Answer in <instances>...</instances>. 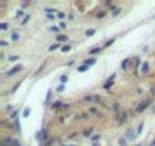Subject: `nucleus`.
<instances>
[{
    "label": "nucleus",
    "mask_w": 155,
    "mask_h": 146,
    "mask_svg": "<svg viewBox=\"0 0 155 146\" xmlns=\"http://www.w3.org/2000/svg\"><path fill=\"white\" fill-rule=\"evenodd\" d=\"M59 106H68V105H64V104L61 102V100H58V102H55L53 105H52V108H53V110H56V108H59Z\"/></svg>",
    "instance_id": "8"
},
{
    "label": "nucleus",
    "mask_w": 155,
    "mask_h": 146,
    "mask_svg": "<svg viewBox=\"0 0 155 146\" xmlns=\"http://www.w3.org/2000/svg\"><path fill=\"white\" fill-rule=\"evenodd\" d=\"M21 69H23V65H21V64H17L15 67H12L11 70L6 72V76H14V75H17L18 72H21Z\"/></svg>",
    "instance_id": "3"
},
{
    "label": "nucleus",
    "mask_w": 155,
    "mask_h": 146,
    "mask_svg": "<svg viewBox=\"0 0 155 146\" xmlns=\"http://www.w3.org/2000/svg\"><path fill=\"white\" fill-rule=\"evenodd\" d=\"M103 15H105V11H100V12H99V14H97V17H99V18H102V17H103Z\"/></svg>",
    "instance_id": "34"
},
{
    "label": "nucleus",
    "mask_w": 155,
    "mask_h": 146,
    "mask_svg": "<svg viewBox=\"0 0 155 146\" xmlns=\"http://www.w3.org/2000/svg\"><path fill=\"white\" fill-rule=\"evenodd\" d=\"M56 17H58L59 20H62V18L65 17V14H64V12H61V11H58V12H56Z\"/></svg>",
    "instance_id": "17"
},
{
    "label": "nucleus",
    "mask_w": 155,
    "mask_h": 146,
    "mask_svg": "<svg viewBox=\"0 0 155 146\" xmlns=\"http://www.w3.org/2000/svg\"><path fill=\"white\" fill-rule=\"evenodd\" d=\"M91 146H99V143H93V145H91Z\"/></svg>",
    "instance_id": "39"
},
{
    "label": "nucleus",
    "mask_w": 155,
    "mask_h": 146,
    "mask_svg": "<svg viewBox=\"0 0 155 146\" xmlns=\"http://www.w3.org/2000/svg\"><path fill=\"white\" fill-rule=\"evenodd\" d=\"M135 137H137V131H134V130L126 131V140H134Z\"/></svg>",
    "instance_id": "4"
},
{
    "label": "nucleus",
    "mask_w": 155,
    "mask_h": 146,
    "mask_svg": "<svg viewBox=\"0 0 155 146\" xmlns=\"http://www.w3.org/2000/svg\"><path fill=\"white\" fill-rule=\"evenodd\" d=\"M135 146H141V145H135Z\"/></svg>",
    "instance_id": "40"
},
{
    "label": "nucleus",
    "mask_w": 155,
    "mask_h": 146,
    "mask_svg": "<svg viewBox=\"0 0 155 146\" xmlns=\"http://www.w3.org/2000/svg\"><path fill=\"white\" fill-rule=\"evenodd\" d=\"M0 46L5 47V46H6V41H3V40H2V41H0Z\"/></svg>",
    "instance_id": "36"
},
{
    "label": "nucleus",
    "mask_w": 155,
    "mask_h": 146,
    "mask_svg": "<svg viewBox=\"0 0 155 146\" xmlns=\"http://www.w3.org/2000/svg\"><path fill=\"white\" fill-rule=\"evenodd\" d=\"M91 131H93V130H91V128H88L87 131H84V136H85V137H90V132H91Z\"/></svg>",
    "instance_id": "25"
},
{
    "label": "nucleus",
    "mask_w": 155,
    "mask_h": 146,
    "mask_svg": "<svg viewBox=\"0 0 155 146\" xmlns=\"http://www.w3.org/2000/svg\"><path fill=\"white\" fill-rule=\"evenodd\" d=\"M65 26H67V24H65V23H62V21H61V23H59V27H62V29H64Z\"/></svg>",
    "instance_id": "37"
},
{
    "label": "nucleus",
    "mask_w": 155,
    "mask_h": 146,
    "mask_svg": "<svg viewBox=\"0 0 155 146\" xmlns=\"http://www.w3.org/2000/svg\"><path fill=\"white\" fill-rule=\"evenodd\" d=\"M84 64H85V65H88V67H91V65H94V64H96V59H94V58H88V59H85V61H84Z\"/></svg>",
    "instance_id": "6"
},
{
    "label": "nucleus",
    "mask_w": 155,
    "mask_h": 146,
    "mask_svg": "<svg viewBox=\"0 0 155 146\" xmlns=\"http://www.w3.org/2000/svg\"><path fill=\"white\" fill-rule=\"evenodd\" d=\"M114 79H116V75H111V78H110V79H108L105 84H103V88H106V90H108V88H110V87L113 85V84H114Z\"/></svg>",
    "instance_id": "5"
},
{
    "label": "nucleus",
    "mask_w": 155,
    "mask_h": 146,
    "mask_svg": "<svg viewBox=\"0 0 155 146\" xmlns=\"http://www.w3.org/2000/svg\"><path fill=\"white\" fill-rule=\"evenodd\" d=\"M44 12H46V17H47L49 20H53V18H55V15H53V14H50V12H49V9H46Z\"/></svg>",
    "instance_id": "14"
},
{
    "label": "nucleus",
    "mask_w": 155,
    "mask_h": 146,
    "mask_svg": "<svg viewBox=\"0 0 155 146\" xmlns=\"http://www.w3.org/2000/svg\"><path fill=\"white\" fill-rule=\"evenodd\" d=\"M35 138H37V140H41V138H43V132H41V131L37 132V134H35Z\"/></svg>",
    "instance_id": "22"
},
{
    "label": "nucleus",
    "mask_w": 155,
    "mask_h": 146,
    "mask_svg": "<svg viewBox=\"0 0 155 146\" xmlns=\"http://www.w3.org/2000/svg\"><path fill=\"white\" fill-rule=\"evenodd\" d=\"M151 102H152L151 99H147V100H143V102H141L140 105H137V108H135V111H137V113H143V111H145V110L147 108V106L151 105Z\"/></svg>",
    "instance_id": "1"
},
{
    "label": "nucleus",
    "mask_w": 155,
    "mask_h": 146,
    "mask_svg": "<svg viewBox=\"0 0 155 146\" xmlns=\"http://www.w3.org/2000/svg\"><path fill=\"white\" fill-rule=\"evenodd\" d=\"M58 47H59V44H53V46H50V47H49V52H53V50H56Z\"/></svg>",
    "instance_id": "19"
},
{
    "label": "nucleus",
    "mask_w": 155,
    "mask_h": 146,
    "mask_svg": "<svg viewBox=\"0 0 155 146\" xmlns=\"http://www.w3.org/2000/svg\"><path fill=\"white\" fill-rule=\"evenodd\" d=\"M23 14H24V12H23V9H18V11H17V14H15V15H17V17H21Z\"/></svg>",
    "instance_id": "31"
},
{
    "label": "nucleus",
    "mask_w": 155,
    "mask_h": 146,
    "mask_svg": "<svg viewBox=\"0 0 155 146\" xmlns=\"http://www.w3.org/2000/svg\"><path fill=\"white\" fill-rule=\"evenodd\" d=\"M2 145H3V146H20V143L17 142L15 138H11V137L5 138L3 142H2Z\"/></svg>",
    "instance_id": "2"
},
{
    "label": "nucleus",
    "mask_w": 155,
    "mask_h": 146,
    "mask_svg": "<svg viewBox=\"0 0 155 146\" xmlns=\"http://www.w3.org/2000/svg\"><path fill=\"white\" fill-rule=\"evenodd\" d=\"M100 50H102L100 47H93V49H91V50H90V53H91V55H94V53H99V52H100Z\"/></svg>",
    "instance_id": "15"
},
{
    "label": "nucleus",
    "mask_w": 155,
    "mask_h": 146,
    "mask_svg": "<svg viewBox=\"0 0 155 146\" xmlns=\"http://www.w3.org/2000/svg\"><path fill=\"white\" fill-rule=\"evenodd\" d=\"M18 58H20V57H17V55H14V57H9V58H8V61H11V63H12V61H17Z\"/></svg>",
    "instance_id": "23"
},
{
    "label": "nucleus",
    "mask_w": 155,
    "mask_h": 146,
    "mask_svg": "<svg viewBox=\"0 0 155 146\" xmlns=\"http://www.w3.org/2000/svg\"><path fill=\"white\" fill-rule=\"evenodd\" d=\"M94 32H96L94 29H88L87 32H85V35H87V37H91V35H94Z\"/></svg>",
    "instance_id": "18"
},
{
    "label": "nucleus",
    "mask_w": 155,
    "mask_h": 146,
    "mask_svg": "<svg viewBox=\"0 0 155 146\" xmlns=\"http://www.w3.org/2000/svg\"><path fill=\"white\" fill-rule=\"evenodd\" d=\"M119 14H120V9H119V8L113 11V15H114V17H116V15H119Z\"/></svg>",
    "instance_id": "29"
},
{
    "label": "nucleus",
    "mask_w": 155,
    "mask_h": 146,
    "mask_svg": "<svg viewBox=\"0 0 155 146\" xmlns=\"http://www.w3.org/2000/svg\"><path fill=\"white\" fill-rule=\"evenodd\" d=\"M11 40H12V41H18L20 40V35L17 32H12V33H11Z\"/></svg>",
    "instance_id": "9"
},
{
    "label": "nucleus",
    "mask_w": 155,
    "mask_h": 146,
    "mask_svg": "<svg viewBox=\"0 0 155 146\" xmlns=\"http://www.w3.org/2000/svg\"><path fill=\"white\" fill-rule=\"evenodd\" d=\"M64 88H65V85H64V84H61V85H58L56 90H58V91H64Z\"/></svg>",
    "instance_id": "26"
},
{
    "label": "nucleus",
    "mask_w": 155,
    "mask_h": 146,
    "mask_svg": "<svg viewBox=\"0 0 155 146\" xmlns=\"http://www.w3.org/2000/svg\"><path fill=\"white\" fill-rule=\"evenodd\" d=\"M147 70H149V64H147V63H143V64H141V70H140V72H141V73H146Z\"/></svg>",
    "instance_id": "10"
},
{
    "label": "nucleus",
    "mask_w": 155,
    "mask_h": 146,
    "mask_svg": "<svg viewBox=\"0 0 155 146\" xmlns=\"http://www.w3.org/2000/svg\"><path fill=\"white\" fill-rule=\"evenodd\" d=\"M128 64H129V58H126V59H123V63H122V69L125 70L126 67H128Z\"/></svg>",
    "instance_id": "16"
},
{
    "label": "nucleus",
    "mask_w": 155,
    "mask_h": 146,
    "mask_svg": "<svg viewBox=\"0 0 155 146\" xmlns=\"http://www.w3.org/2000/svg\"><path fill=\"white\" fill-rule=\"evenodd\" d=\"M99 138H100V134H96V136H93V137H91V140H93L94 143H96V142H97V140H99Z\"/></svg>",
    "instance_id": "21"
},
{
    "label": "nucleus",
    "mask_w": 155,
    "mask_h": 146,
    "mask_svg": "<svg viewBox=\"0 0 155 146\" xmlns=\"http://www.w3.org/2000/svg\"><path fill=\"white\" fill-rule=\"evenodd\" d=\"M141 130H143V123H140L139 128H137V134H140V132H141Z\"/></svg>",
    "instance_id": "30"
},
{
    "label": "nucleus",
    "mask_w": 155,
    "mask_h": 146,
    "mask_svg": "<svg viewBox=\"0 0 155 146\" xmlns=\"http://www.w3.org/2000/svg\"><path fill=\"white\" fill-rule=\"evenodd\" d=\"M151 146H155V138H154V142L151 143Z\"/></svg>",
    "instance_id": "38"
},
{
    "label": "nucleus",
    "mask_w": 155,
    "mask_h": 146,
    "mask_svg": "<svg viewBox=\"0 0 155 146\" xmlns=\"http://www.w3.org/2000/svg\"><path fill=\"white\" fill-rule=\"evenodd\" d=\"M73 146H74V145H73Z\"/></svg>",
    "instance_id": "41"
},
{
    "label": "nucleus",
    "mask_w": 155,
    "mask_h": 146,
    "mask_svg": "<svg viewBox=\"0 0 155 146\" xmlns=\"http://www.w3.org/2000/svg\"><path fill=\"white\" fill-rule=\"evenodd\" d=\"M65 81H67V76H65V75H62V76H61V84H64Z\"/></svg>",
    "instance_id": "33"
},
{
    "label": "nucleus",
    "mask_w": 155,
    "mask_h": 146,
    "mask_svg": "<svg viewBox=\"0 0 155 146\" xmlns=\"http://www.w3.org/2000/svg\"><path fill=\"white\" fill-rule=\"evenodd\" d=\"M27 21H29V15H26V17H24V18H23V21H21V24H26V23H27Z\"/></svg>",
    "instance_id": "27"
},
{
    "label": "nucleus",
    "mask_w": 155,
    "mask_h": 146,
    "mask_svg": "<svg viewBox=\"0 0 155 146\" xmlns=\"http://www.w3.org/2000/svg\"><path fill=\"white\" fill-rule=\"evenodd\" d=\"M56 31H58V27H55V26L50 27V32H56Z\"/></svg>",
    "instance_id": "35"
},
{
    "label": "nucleus",
    "mask_w": 155,
    "mask_h": 146,
    "mask_svg": "<svg viewBox=\"0 0 155 146\" xmlns=\"http://www.w3.org/2000/svg\"><path fill=\"white\" fill-rule=\"evenodd\" d=\"M56 40H58V43H65V41H68V37L67 35H58Z\"/></svg>",
    "instance_id": "7"
},
{
    "label": "nucleus",
    "mask_w": 155,
    "mask_h": 146,
    "mask_svg": "<svg viewBox=\"0 0 155 146\" xmlns=\"http://www.w3.org/2000/svg\"><path fill=\"white\" fill-rule=\"evenodd\" d=\"M114 41H116V40H114V38H111V40H108V41L105 43V47H110V46H111V44H113Z\"/></svg>",
    "instance_id": "20"
},
{
    "label": "nucleus",
    "mask_w": 155,
    "mask_h": 146,
    "mask_svg": "<svg viewBox=\"0 0 155 146\" xmlns=\"http://www.w3.org/2000/svg\"><path fill=\"white\" fill-rule=\"evenodd\" d=\"M91 99H94V96H85V97H84V100H85V102H90Z\"/></svg>",
    "instance_id": "28"
},
{
    "label": "nucleus",
    "mask_w": 155,
    "mask_h": 146,
    "mask_svg": "<svg viewBox=\"0 0 155 146\" xmlns=\"http://www.w3.org/2000/svg\"><path fill=\"white\" fill-rule=\"evenodd\" d=\"M88 69H90L88 65H85V64H82V65H79V67H78V72H87Z\"/></svg>",
    "instance_id": "12"
},
{
    "label": "nucleus",
    "mask_w": 155,
    "mask_h": 146,
    "mask_svg": "<svg viewBox=\"0 0 155 146\" xmlns=\"http://www.w3.org/2000/svg\"><path fill=\"white\" fill-rule=\"evenodd\" d=\"M6 27H8V24H6V23H2V24H0V29H2V31H5Z\"/></svg>",
    "instance_id": "32"
},
{
    "label": "nucleus",
    "mask_w": 155,
    "mask_h": 146,
    "mask_svg": "<svg viewBox=\"0 0 155 146\" xmlns=\"http://www.w3.org/2000/svg\"><path fill=\"white\" fill-rule=\"evenodd\" d=\"M119 146H126V137H120L119 138Z\"/></svg>",
    "instance_id": "13"
},
{
    "label": "nucleus",
    "mask_w": 155,
    "mask_h": 146,
    "mask_svg": "<svg viewBox=\"0 0 155 146\" xmlns=\"http://www.w3.org/2000/svg\"><path fill=\"white\" fill-rule=\"evenodd\" d=\"M29 114H31V110H29V108H26L24 111H23V116H24V117H27Z\"/></svg>",
    "instance_id": "24"
},
{
    "label": "nucleus",
    "mask_w": 155,
    "mask_h": 146,
    "mask_svg": "<svg viewBox=\"0 0 155 146\" xmlns=\"http://www.w3.org/2000/svg\"><path fill=\"white\" fill-rule=\"evenodd\" d=\"M72 47H70V44H65V46H61V52H64V53H67L68 50H70Z\"/></svg>",
    "instance_id": "11"
}]
</instances>
